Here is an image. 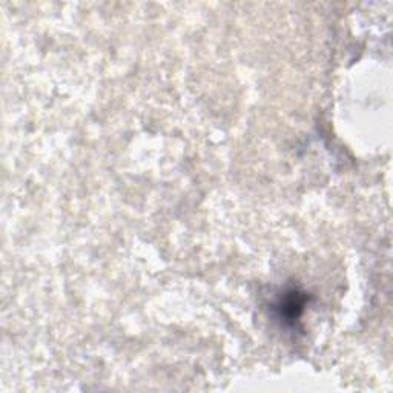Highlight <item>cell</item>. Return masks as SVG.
I'll use <instances>...</instances> for the list:
<instances>
[{"label": "cell", "mask_w": 393, "mask_h": 393, "mask_svg": "<svg viewBox=\"0 0 393 393\" xmlns=\"http://www.w3.org/2000/svg\"><path fill=\"white\" fill-rule=\"evenodd\" d=\"M306 297L303 294H298L297 290H290L288 294H284L278 303L279 315L284 317L286 319H295L301 314L304 308Z\"/></svg>", "instance_id": "1"}]
</instances>
